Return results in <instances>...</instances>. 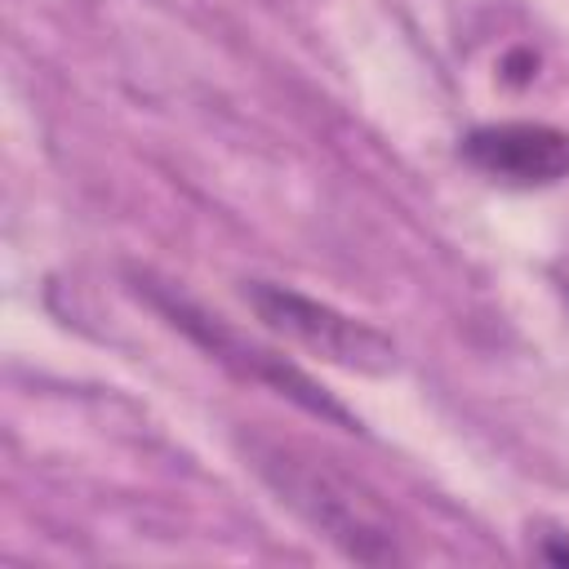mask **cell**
Listing matches in <instances>:
<instances>
[{
	"label": "cell",
	"instance_id": "1",
	"mask_svg": "<svg viewBox=\"0 0 569 569\" xmlns=\"http://www.w3.org/2000/svg\"><path fill=\"white\" fill-rule=\"evenodd\" d=\"M240 453L249 471L329 547H338L356 565H405L413 551L405 542L400 520L382 502V493L360 480L351 467L329 458L325 449L276 436L249 431L240 436Z\"/></svg>",
	"mask_w": 569,
	"mask_h": 569
},
{
	"label": "cell",
	"instance_id": "4",
	"mask_svg": "<svg viewBox=\"0 0 569 569\" xmlns=\"http://www.w3.org/2000/svg\"><path fill=\"white\" fill-rule=\"evenodd\" d=\"M458 160L507 191H542L569 178V129L547 120H493L458 138Z\"/></svg>",
	"mask_w": 569,
	"mask_h": 569
},
{
	"label": "cell",
	"instance_id": "5",
	"mask_svg": "<svg viewBox=\"0 0 569 569\" xmlns=\"http://www.w3.org/2000/svg\"><path fill=\"white\" fill-rule=\"evenodd\" d=\"M529 551L542 560V565H569V533L565 529H538L529 538Z\"/></svg>",
	"mask_w": 569,
	"mask_h": 569
},
{
	"label": "cell",
	"instance_id": "3",
	"mask_svg": "<svg viewBox=\"0 0 569 569\" xmlns=\"http://www.w3.org/2000/svg\"><path fill=\"white\" fill-rule=\"evenodd\" d=\"M240 293L271 333L320 356L325 365H338L347 373H369V378H387L400 365V347L378 325L347 316L333 302H320L280 280H244Z\"/></svg>",
	"mask_w": 569,
	"mask_h": 569
},
{
	"label": "cell",
	"instance_id": "2",
	"mask_svg": "<svg viewBox=\"0 0 569 569\" xmlns=\"http://www.w3.org/2000/svg\"><path fill=\"white\" fill-rule=\"evenodd\" d=\"M133 293H138L164 325H173L187 342H196L209 360H218L227 373H236V378H244V382H258V387H271L276 396L293 400L298 409H307V413L320 418V422H333V427H342V431H360V418H356L347 405H338L316 378H307L289 356H280V351L253 342L249 333L231 329L222 316H209L200 302H191V298L178 293L173 284H164V280H156V276H133Z\"/></svg>",
	"mask_w": 569,
	"mask_h": 569
}]
</instances>
